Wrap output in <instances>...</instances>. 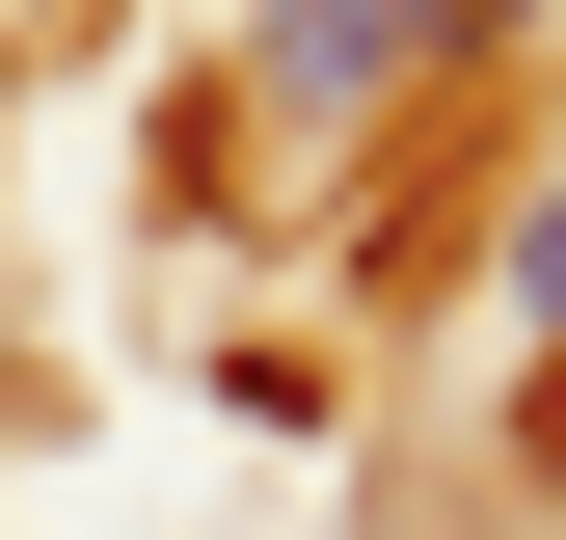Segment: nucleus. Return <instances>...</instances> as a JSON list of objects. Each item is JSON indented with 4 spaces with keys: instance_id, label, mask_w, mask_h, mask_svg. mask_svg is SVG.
<instances>
[{
    "instance_id": "nucleus-1",
    "label": "nucleus",
    "mask_w": 566,
    "mask_h": 540,
    "mask_svg": "<svg viewBox=\"0 0 566 540\" xmlns=\"http://www.w3.org/2000/svg\"><path fill=\"white\" fill-rule=\"evenodd\" d=\"M513 298H539V324H566V189H539V243H513Z\"/></svg>"
}]
</instances>
